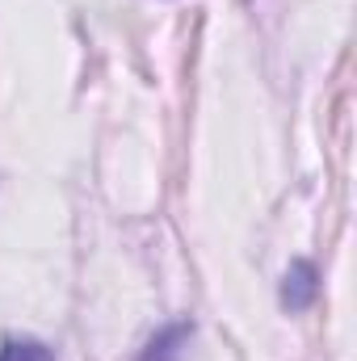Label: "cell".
Returning a JSON list of instances; mask_svg holds the SVG:
<instances>
[{"label":"cell","instance_id":"2","mask_svg":"<svg viewBox=\"0 0 357 361\" xmlns=\"http://www.w3.org/2000/svg\"><path fill=\"white\" fill-rule=\"evenodd\" d=\"M189 336H193L189 324H169V328H160V332L147 341V349L139 353V361H181Z\"/></svg>","mask_w":357,"mask_h":361},{"label":"cell","instance_id":"1","mask_svg":"<svg viewBox=\"0 0 357 361\" xmlns=\"http://www.w3.org/2000/svg\"><path fill=\"white\" fill-rule=\"evenodd\" d=\"M320 294V269L311 261H294L282 277V307L286 311H307Z\"/></svg>","mask_w":357,"mask_h":361},{"label":"cell","instance_id":"3","mask_svg":"<svg viewBox=\"0 0 357 361\" xmlns=\"http://www.w3.org/2000/svg\"><path fill=\"white\" fill-rule=\"evenodd\" d=\"M0 361H55V353L42 341H4Z\"/></svg>","mask_w":357,"mask_h":361}]
</instances>
